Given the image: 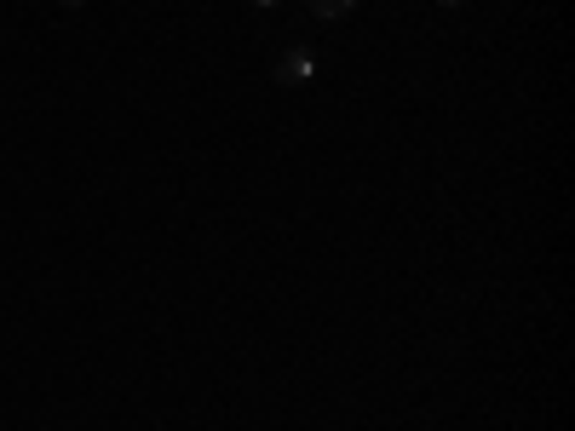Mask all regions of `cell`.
<instances>
[{
	"instance_id": "1",
	"label": "cell",
	"mask_w": 575,
	"mask_h": 431,
	"mask_svg": "<svg viewBox=\"0 0 575 431\" xmlns=\"http://www.w3.org/2000/svg\"><path fill=\"white\" fill-rule=\"evenodd\" d=\"M277 81H282V87H311V81H317V52H311V47L282 52V58H277Z\"/></svg>"
},
{
	"instance_id": "2",
	"label": "cell",
	"mask_w": 575,
	"mask_h": 431,
	"mask_svg": "<svg viewBox=\"0 0 575 431\" xmlns=\"http://www.w3.org/2000/svg\"><path fill=\"white\" fill-rule=\"evenodd\" d=\"M306 7H311V18H328V23H334V18H346L357 0H306Z\"/></svg>"
},
{
	"instance_id": "3",
	"label": "cell",
	"mask_w": 575,
	"mask_h": 431,
	"mask_svg": "<svg viewBox=\"0 0 575 431\" xmlns=\"http://www.w3.org/2000/svg\"><path fill=\"white\" fill-rule=\"evenodd\" d=\"M58 7H87V0H58Z\"/></svg>"
},
{
	"instance_id": "4",
	"label": "cell",
	"mask_w": 575,
	"mask_h": 431,
	"mask_svg": "<svg viewBox=\"0 0 575 431\" xmlns=\"http://www.w3.org/2000/svg\"><path fill=\"white\" fill-rule=\"evenodd\" d=\"M437 7H466V0H437Z\"/></svg>"
},
{
	"instance_id": "5",
	"label": "cell",
	"mask_w": 575,
	"mask_h": 431,
	"mask_svg": "<svg viewBox=\"0 0 575 431\" xmlns=\"http://www.w3.org/2000/svg\"><path fill=\"white\" fill-rule=\"evenodd\" d=\"M248 7H277V0H248Z\"/></svg>"
}]
</instances>
